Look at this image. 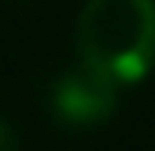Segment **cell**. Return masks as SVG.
<instances>
[{
    "mask_svg": "<svg viewBox=\"0 0 155 151\" xmlns=\"http://www.w3.org/2000/svg\"><path fill=\"white\" fill-rule=\"evenodd\" d=\"M53 112L66 125H99L116 112V82L89 62L69 69L53 86Z\"/></svg>",
    "mask_w": 155,
    "mask_h": 151,
    "instance_id": "7a4b0ae2",
    "label": "cell"
},
{
    "mask_svg": "<svg viewBox=\"0 0 155 151\" xmlns=\"http://www.w3.org/2000/svg\"><path fill=\"white\" fill-rule=\"evenodd\" d=\"M0 151H20V141H17V131L0 118Z\"/></svg>",
    "mask_w": 155,
    "mask_h": 151,
    "instance_id": "3957f363",
    "label": "cell"
},
{
    "mask_svg": "<svg viewBox=\"0 0 155 151\" xmlns=\"http://www.w3.org/2000/svg\"><path fill=\"white\" fill-rule=\"evenodd\" d=\"M79 49L102 76L139 82L155 66V0H89L79 17Z\"/></svg>",
    "mask_w": 155,
    "mask_h": 151,
    "instance_id": "6da1fadb",
    "label": "cell"
}]
</instances>
